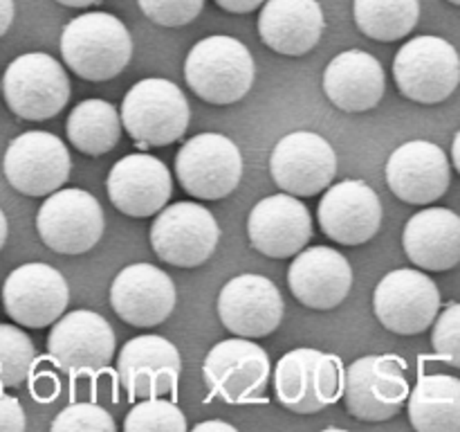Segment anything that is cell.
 I'll list each match as a JSON object with an SVG mask.
<instances>
[{"label": "cell", "mask_w": 460, "mask_h": 432, "mask_svg": "<svg viewBox=\"0 0 460 432\" xmlns=\"http://www.w3.org/2000/svg\"><path fill=\"white\" fill-rule=\"evenodd\" d=\"M61 57L76 76L108 81L124 72L133 57V39L117 16L88 12L72 18L61 32Z\"/></svg>", "instance_id": "6da1fadb"}, {"label": "cell", "mask_w": 460, "mask_h": 432, "mask_svg": "<svg viewBox=\"0 0 460 432\" xmlns=\"http://www.w3.org/2000/svg\"><path fill=\"white\" fill-rule=\"evenodd\" d=\"M254 58L234 36L214 34L198 40L184 61L189 88L216 106L241 102L254 86Z\"/></svg>", "instance_id": "7a4b0ae2"}, {"label": "cell", "mask_w": 460, "mask_h": 432, "mask_svg": "<svg viewBox=\"0 0 460 432\" xmlns=\"http://www.w3.org/2000/svg\"><path fill=\"white\" fill-rule=\"evenodd\" d=\"M191 108L182 90L169 79L137 81L121 102V122L139 148L169 147L189 129Z\"/></svg>", "instance_id": "3957f363"}, {"label": "cell", "mask_w": 460, "mask_h": 432, "mask_svg": "<svg viewBox=\"0 0 460 432\" xmlns=\"http://www.w3.org/2000/svg\"><path fill=\"white\" fill-rule=\"evenodd\" d=\"M344 390L341 360L319 349H292L274 369L279 403L295 414H314L335 403Z\"/></svg>", "instance_id": "277c9868"}, {"label": "cell", "mask_w": 460, "mask_h": 432, "mask_svg": "<svg viewBox=\"0 0 460 432\" xmlns=\"http://www.w3.org/2000/svg\"><path fill=\"white\" fill-rule=\"evenodd\" d=\"M3 94L13 115L43 122L66 108L72 86L57 58L45 52H27L13 58L4 70Z\"/></svg>", "instance_id": "5b68a950"}, {"label": "cell", "mask_w": 460, "mask_h": 432, "mask_svg": "<svg viewBox=\"0 0 460 432\" xmlns=\"http://www.w3.org/2000/svg\"><path fill=\"white\" fill-rule=\"evenodd\" d=\"M394 76L400 93L418 104H440L458 88L460 57L440 36H416L398 50Z\"/></svg>", "instance_id": "8992f818"}, {"label": "cell", "mask_w": 460, "mask_h": 432, "mask_svg": "<svg viewBox=\"0 0 460 432\" xmlns=\"http://www.w3.org/2000/svg\"><path fill=\"white\" fill-rule=\"evenodd\" d=\"M404 363L398 356H364L349 364L344 374V405L359 421H386L409 400Z\"/></svg>", "instance_id": "52a82bcc"}, {"label": "cell", "mask_w": 460, "mask_h": 432, "mask_svg": "<svg viewBox=\"0 0 460 432\" xmlns=\"http://www.w3.org/2000/svg\"><path fill=\"white\" fill-rule=\"evenodd\" d=\"M175 174L189 196L220 201L241 183L243 156L227 135H193L175 156Z\"/></svg>", "instance_id": "ba28073f"}, {"label": "cell", "mask_w": 460, "mask_h": 432, "mask_svg": "<svg viewBox=\"0 0 460 432\" xmlns=\"http://www.w3.org/2000/svg\"><path fill=\"white\" fill-rule=\"evenodd\" d=\"M103 210L84 189H57L45 198L36 214L39 237L58 255H84L103 237Z\"/></svg>", "instance_id": "9c48e42d"}, {"label": "cell", "mask_w": 460, "mask_h": 432, "mask_svg": "<svg viewBox=\"0 0 460 432\" xmlns=\"http://www.w3.org/2000/svg\"><path fill=\"white\" fill-rule=\"evenodd\" d=\"M220 228L216 216L198 202H173L155 216L151 225V246L164 264L198 268L218 248Z\"/></svg>", "instance_id": "30bf717a"}, {"label": "cell", "mask_w": 460, "mask_h": 432, "mask_svg": "<svg viewBox=\"0 0 460 432\" xmlns=\"http://www.w3.org/2000/svg\"><path fill=\"white\" fill-rule=\"evenodd\" d=\"M49 360L70 376H97L115 354V331L94 310H70L52 324L48 336Z\"/></svg>", "instance_id": "8fae6325"}, {"label": "cell", "mask_w": 460, "mask_h": 432, "mask_svg": "<svg viewBox=\"0 0 460 432\" xmlns=\"http://www.w3.org/2000/svg\"><path fill=\"white\" fill-rule=\"evenodd\" d=\"M440 291L429 274L411 268L391 270L373 292V310L382 327L398 336H418L438 318Z\"/></svg>", "instance_id": "7c38bea8"}, {"label": "cell", "mask_w": 460, "mask_h": 432, "mask_svg": "<svg viewBox=\"0 0 460 432\" xmlns=\"http://www.w3.org/2000/svg\"><path fill=\"white\" fill-rule=\"evenodd\" d=\"M3 171L16 192L25 196H49L70 178L72 158L61 138L48 130H27L9 142Z\"/></svg>", "instance_id": "4fadbf2b"}, {"label": "cell", "mask_w": 460, "mask_h": 432, "mask_svg": "<svg viewBox=\"0 0 460 432\" xmlns=\"http://www.w3.org/2000/svg\"><path fill=\"white\" fill-rule=\"evenodd\" d=\"M202 376L211 396L225 403L259 400L268 387L270 356L250 338H229L218 342L207 354Z\"/></svg>", "instance_id": "5bb4252c"}, {"label": "cell", "mask_w": 460, "mask_h": 432, "mask_svg": "<svg viewBox=\"0 0 460 432\" xmlns=\"http://www.w3.org/2000/svg\"><path fill=\"white\" fill-rule=\"evenodd\" d=\"M70 288L66 277L48 264H22L3 284L4 313L27 328H43L57 322L67 309Z\"/></svg>", "instance_id": "9a60e30c"}, {"label": "cell", "mask_w": 460, "mask_h": 432, "mask_svg": "<svg viewBox=\"0 0 460 432\" xmlns=\"http://www.w3.org/2000/svg\"><path fill=\"white\" fill-rule=\"evenodd\" d=\"M270 171L281 192L314 196L335 180V148L319 133L295 130L277 142L270 156Z\"/></svg>", "instance_id": "2e32d148"}, {"label": "cell", "mask_w": 460, "mask_h": 432, "mask_svg": "<svg viewBox=\"0 0 460 432\" xmlns=\"http://www.w3.org/2000/svg\"><path fill=\"white\" fill-rule=\"evenodd\" d=\"M182 358L173 342L162 336L130 338L117 356V374L130 400L178 392Z\"/></svg>", "instance_id": "e0dca14e"}, {"label": "cell", "mask_w": 460, "mask_h": 432, "mask_svg": "<svg viewBox=\"0 0 460 432\" xmlns=\"http://www.w3.org/2000/svg\"><path fill=\"white\" fill-rule=\"evenodd\" d=\"M317 219L323 234L340 246H362L382 225V202L364 180H341L319 201Z\"/></svg>", "instance_id": "ac0fdd59"}, {"label": "cell", "mask_w": 460, "mask_h": 432, "mask_svg": "<svg viewBox=\"0 0 460 432\" xmlns=\"http://www.w3.org/2000/svg\"><path fill=\"white\" fill-rule=\"evenodd\" d=\"M218 315L234 336L265 338L283 320V297L274 282L263 274H238L229 279L218 295Z\"/></svg>", "instance_id": "d6986e66"}, {"label": "cell", "mask_w": 460, "mask_h": 432, "mask_svg": "<svg viewBox=\"0 0 460 432\" xmlns=\"http://www.w3.org/2000/svg\"><path fill=\"white\" fill-rule=\"evenodd\" d=\"M452 183V166L443 148L427 140H411L395 148L386 160V184L411 205L438 201Z\"/></svg>", "instance_id": "ffe728a7"}, {"label": "cell", "mask_w": 460, "mask_h": 432, "mask_svg": "<svg viewBox=\"0 0 460 432\" xmlns=\"http://www.w3.org/2000/svg\"><path fill=\"white\" fill-rule=\"evenodd\" d=\"M247 237L261 255L288 259L308 246L313 237V219L308 207L295 198V194H274L252 207Z\"/></svg>", "instance_id": "44dd1931"}, {"label": "cell", "mask_w": 460, "mask_h": 432, "mask_svg": "<svg viewBox=\"0 0 460 432\" xmlns=\"http://www.w3.org/2000/svg\"><path fill=\"white\" fill-rule=\"evenodd\" d=\"M175 302L173 279L153 264L126 266L112 279L111 304L130 327H157L173 313Z\"/></svg>", "instance_id": "7402d4cb"}, {"label": "cell", "mask_w": 460, "mask_h": 432, "mask_svg": "<svg viewBox=\"0 0 460 432\" xmlns=\"http://www.w3.org/2000/svg\"><path fill=\"white\" fill-rule=\"evenodd\" d=\"M108 198L126 216L146 219L169 202L173 192L169 166L148 153H130L112 165L106 180Z\"/></svg>", "instance_id": "603a6c76"}, {"label": "cell", "mask_w": 460, "mask_h": 432, "mask_svg": "<svg viewBox=\"0 0 460 432\" xmlns=\"http://www.w3.org/2000/svg\"><path fill=\"white\" fill-rule=\"evenodd\" d=\"M288 284L292 295L304 306L331 310L349 297L353 286V268L349 259L332 248H304L290 264Z\"/></svg>", "instance_id": "cb8c5ba5"}, {"label": "cell", "mask_w": 460, "mask_h": 432, "mask_svg": "<svg viewBox=\"0 0 460 432\" xmlns=\"http://www.w3.org/2000/svg\"><path fill=\"white\" fill-rule=\"evenodd\" d=\"M323 9L317 0H265L259 14L261 40L286 57H304L323 36Z\"/></svg>", "instance_id": "d4e9b609"}, {"label": "cell", "mask_w": 460, "mask_h": 432, "mask_svg": "<svg viewBox=\"0 0 460 432\" xmlns=\"http://www.w3.org/2000/svg\"><path fill=\"white\" fill-rule=\"evenodd\" d=\"M385 68L364 50H346L328 63L323 72V93L344 112H364L385 97Z\"/></svg>", "instance_id": "484cf974"}, {"label": "cell", "mask_w": 460, "mask_h": 432, "mask_svg": "<svg viewBox=\"0 0 460 432\" xmlns=\"http://www.w3.org/2000/svg\"><path fill=\"white\" fill-rule=\"evenodd\" d=\"M402 246L411 264L422 270L456 268L460 264V216L447 207H427L404 225Z\"/></svg>", "instance_id": "4316f807"}, {"label": "cell", "mask_w": 460, "mask_h": 432, "mask_svg": "<svg viewBox=\"0 0 460 432\" xmlns=\"http://www.w3.org/2000/svg\"><path fill=\"white\" fill-rule=\"evenodd\" d=\"M407 412L418 432H460V378L447 374L418 378Z\"/></svg>", "instance_id": "83f0119b"}, {"label": "cell", "mask_w": 460, "mask_h": 432, "mask_svg": "<svg viewBox=\"0 0 460 432\" xmlns=\"http://www.w3.org/2000/svg\"><path fill=\"white\" fill-rule=\"evenodd\" d=\"M121 115L106 99H85L72 108L66 133L72 147L85 156H103L112 151L121 138Z\"/></svg>", "instance_id": "f1b7e54d"}, {"label": "cell", "mask_w": 460, "mask_h": 432, "mask_svg": "<svg viewBox=\"0 0 460 432\" xmlns=\"http://www.w3.org/2000/svg\"><path fill=\"white\" fill-rule=\"evenodd\" d=\"M353 16L368 39L391 43L418 25L420 0H353Z\"/></svg>", "instance_id": "f546056e"}, {"label": "cell", "mask_w": 460, "mask_h": 432, "mask_svg": "<svg viewBox=\"0 0 460 432\" xmlns=\"http://www.w3.org/2000/svg\"><path fill=\"white\" fill-rule=\"evenodd\" d=\"M36 364L31 338L13 324H0V390L18 387Z\"/></svg>", "instance_id": "4dcf8cb0"}, {"label": "cell", "mask_w": 460, "mask_h": 432, "mask_svg": "<svg viewBox=\"0 0 460 432\" xmlns=\"http://www.w3.org/2000/svg\"><path fill=\"white\" fill-rule=\"evenodd\" d=\"M187 428L182 410L160 396L137 400L124 418V430L128 432H184Z\"/></svg>", "instance_id": "1f68e13d"}, {"label": "cell", "mask_w": 460, "mask_h": 432, "mask_svg": "<svg viewBox=\"0 0 460 432\" xmlns=\"http://www.w3.org/2000/svg\"><path fill=\"white\" fill-rule=\"evenodd\" d=\"M54 432L84 430V432H115L117 423L111 414L94 403H72L63 408L52 421Z\"/></svg>", "instance_id": "d6a6232c"}, {"label": "cell", "mask_w": 460, "mask_h": 432, "mask_svg": "<svg viewBox=\"0 0 460 432\" xmlns=\"http://www.w3.org/2000/svg\"><path fill=\"white\" fill-rule=\"evenodd\" d=\"M144 16L162 27H182L200 16L205 0H137Z\"/></svg>", "instance_id": "836d02e7"}, {"label": "cell", "mask_w": 460, "mask_h": 432, "mask_svg": "<svg viewBox=\"0 0 460 432\" xmlns=\"http://www.w3.org/2000/svg\"><path fill=\"white\" fill-rule=\"evenodd\" d=\"M431 345L445 363L460 367V302L447 304V309L436 318Z\"/></svg>", "instance_id": "e575fe53"}, {"label": "cell", "mask_w": 460, "mask_h": 432, "mask_svg": "<svg viewBox=\"0 0 460 432\" xmlns=\"http://www.w3.org/2000/svg\"><path fill=\"white\" fill-rule=\"evenodd\" d=\"M27 428L21 400L0 392V432H22Z\"/></svg>", "instance_id": "d590c367"}, {"label": "cell", "mask_w": 460, "mask_h": 432, "mask_svg": "<svg viewBox=\"0 0 460 432\" xmlns=\"http://www.w3.org/2000/svg\"><path fill=\"white\" fill-rule=\"evenodd\" d=\"M31 394H34L36 400H43V403H49V400L57 399L58 390H61V385H58V378L54 372H48V369H40V372H36L34 376H31V385H30Z\"/></svg>", "instance_id": "8d00e7d4"}, {"label": "cell", "mask_w": 460, "mask_h": 432, "mask_svg": "<svg viewBox=\"0 0 460 432\" xmlns=\"http://www.w3.org/2000/svg\"><path fill=\"white\" fill-rule=\"evenodd\" d=\"M265 0H216L218 7H223L225 12H232V14H250L254 9L263 7Z\"/></svg>", "instance_id": "74e56055"}, {"label": "cell", "mask_w": 460, "mask_h": 432, "mask_svg": "<svg viewBox=\"0 0 460 432\" xmlns=\"http://www.w3.org/2000/svg\"><path fill=\"white\" fill-rule=\"evenodd\" d=\"M13 21V0H0V36L7 34Z\"/></svg>", "instance_id": "f35d334b"}, {"label": "cell", "mask_w": 460, "mask_h": 432, "mask_svg": "<svg viewBox=\"0 0 460 432\" xmlns=\"http://www.w3.org/2000/svg\"><path fill=\"white\" fill-rule=\"evenodd\" d=\"M198 432H205V430H220V432H236V428L232 423H223V421H205V423H198L196 426Z\"/></svg>", "instance_id": "ab89813d"}, {"label": "cell", "mask_w": 460, "mask_h": 432, "mask_svg": "<svg viewBox=\"0 0 460 432\" xmlns=\"http://www.w3.org/2000/svg\"><path fill=\"white\" fill-rule=\"evenodd\" d=\"M58 4H66V7H76V9H81V7H90V4H97V3H102V0H57Z\"/></svg>", "instance_id": "60d3db41"}, {"label": "cell", "mask_w": 460, "mask_h": 432, "mask_svg": "<svg viewBox=\"0 0 460 432\" xmlns=\"http://www.w3.org/2000/svg\"><path fill=\"white\" fill-rule=\"evenodd\" d=\"M452 162L460 174V130L456 133V138H454V144H452Z\"/></svg>", "instance_id": "b9f144b4"}, {"label": "cell", "mask_w": 460, "mask_h": 432, "mask_svg": "<svg viewBox=\"0 0 460 432\" xmlns=\"http://www.w3.org/2000/svg\"><path fill=\"white\" fill-rule=\"evenodd\" d=\"M7 234H9L7 216H4V212H3V210H0V250H3L4 241H7Z\"/></svg>", "instance_id": "7bdbcfd3"}, {"label": "cell", "mask_w": 460, "mask_h": 432, "mask_svg": "<svg viewBox=\"0 0 460 432\" xmlns=\"http://www.w3.org/2000/svg\"><path fill=\"white\" fill-rule=\"evenodd\" d=\"M449 3H454V4H460V0H449Z\"/></svg>", "instance_id": "ee69618b"}, {"label": "cell", "mask_w": 460, "mask_h": 432, "mask_svg": "<svg viewBox=\"0 0 460 432\" xmlns=\"http://www.w3.org/2000/svg\"><path fill=\"white\" fill-rule=\"evenodd\" d=\"M0 90H3V84H0Z\"/></svg>", "instance_id": "f6af8a7d"}]
</instances>
